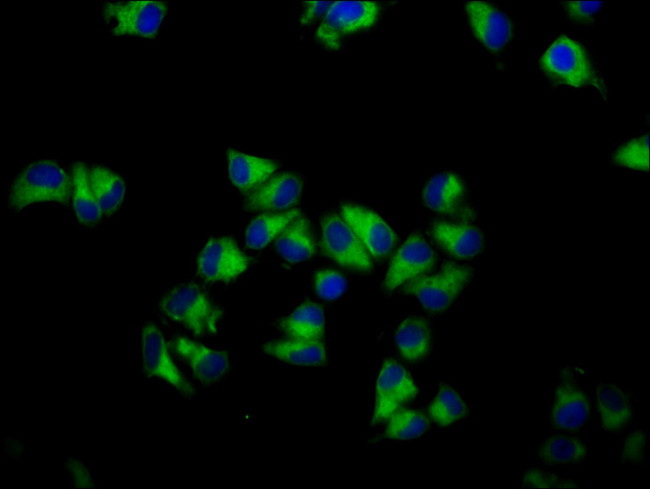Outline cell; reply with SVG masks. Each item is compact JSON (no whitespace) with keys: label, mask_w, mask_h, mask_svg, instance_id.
Wrapping results in <instances>:
<instances>
[{"label":"cell","mask_w":650,"mask_h":489,"mask_svg":"<svg viewBox=\"0 0 650 489\" xmlns=\"http://www.w3.org/2000/svg\"><path fill=\"white\" fill-rule=\"evenodd\" d=\"M539 62L543 73L556 84L592 87L601 94H606L605 82L589 52L582 43L569 36L556 38Z\"/></svg>","instance_id":"obj_3"},{"label":"cell","mask_w":650,"mask_h":489,"mask_svg":"<svg viewBox=\"0 0 650 489\" xmlns=\"http://www.w3.org/2000/svg\"><path fill=\"white\" fill-rule=\"evenodd\" d=\"M288 339L323 341L325 317L322 308L313 302H304L275 323Z\"/></svg>","instance_id":"obj_22"},{"label":"cell","mask_w":650,"mask_h":489,"mask_svg":"<svg viewBox=\"0 0 650 489\" xmlns=\"http://www.w3.org/2000/svg\"><path fill=\"white\" fill-rule=\"evenodd\" d=\"M436 253L419 233L411 234L399 247L383 281L385 291H392L408 281L430 273L436 263Z\"/></svg>","instance_id":"obj_13"},{"label":"cell","mask_w":650,"mask_h":489,"mask_svg":"<svg viewBox=\"0 0 650 489\" xmlns=\"http://www.w3.org/2000/svg\"><path fill=\"white\" fill-rule=\"evenodd\" d=\"M467 187L454 172L432 176L423 190V200L431 210L447 216L464 215Z\"/></svg>","instance_id":"obj_19"},{"label":"cell","mask_w":650,"mask_h":489,"mask_svg":"<svg viewBox=\"0 0 650 489\" xmlns=\"http://www.w3.org/2000/svg\"><path fill=\"white\" fill-rule=\"evenodd\" d=\"M249 257L227 236L209 238L197 258V272L206 282L229 283L248 270Z\"/></svg>","instance_id":"obj_9"},{"label":"cell","mask_w":650,"mask_h":489,"mask_svg":"<svg viewBox=\"0 0 650 489\" xmlns=\"http://www.w3.org/2000/svg\"><path fill=\"white\" fill-rule=\"evenodd\" d=\"M465 12L473 36L487 49L502 50L511 39V21L496 6L484 1H469L465 4Z\"/></svg>","instance_id":"obj_15"},{"label":"cell","mask_w":650,"mask_h":489,"mask_svg":"<svg viewBox=\"0 0 650 489\" xmlns=\"http://www.w3.org/2000/svg\"><path fill=\"white\" fill-rule=\"evenodd\" d=\"M433 241L447 254L457 259H471L484 248L481 230L469 223L436 221L430 227Z\"/></svg>","instance_id":"obj_17"},{"label":"cell","mask_w":650,"mask_h":489,"mask_svg":"<svg viewBox=\"0 0 650 489\" xmlns=\"http://www.w3.org/2000/svg\"><path fill=\"white\" fill-rule=\"evenodd\" d=\"M573 373L569 368L561 372L550 409L551 425L565 432L583 428L591 414L589 396Z\"/></svg>","instance_id":"obj_10"},{"label":"cell","mask_w":650,"mask_h":489,"mask_svg":"<svg viewBox=\"0 0 650 489\" xmlns=\"http://www.w3.org/2000/svg\"><path fill=\"white\" fill-rule=\"evenodd\" d=\"M595 402L601 426L605 431L619 432L633 420L636 399L620 385L599 383L596 387Z\"/></svg>","instance_id":"obj_18"},{"label":"cell","mask_w":650,"mask_h":489,"mask_svg":"<svg viewBox=\"0 0 650 489\" xmlns=\"http://www.w3.org/2000/svg\"><path fill=\"white\" fill-rule=\"evenodd\" d=\"M537 455L547 465H575L588 457L589 448L587 443L577 436L556 434L539 444Z\"/></svg>","instance_id":"obj_27"},{"label":"cell","mask_w":650,"mask_h":489,"mask_svg":"<svg viewBox=\"0 0 650 489\" xmlns=\"http://www.w3.org/2000/svg\"><path fill=\"white\" fill-rule=\"evenodd\" d=\"M395 344L400 354L410 362L425 359L432 350L433 333L430 323L420 316H410L398 325Z\"/></svg>","instance_id":"obj_25"},{"label":"cell","mask_w":650,"mask_h":489,"mask_svg":"<svg viewBox=\"0 0 650 489\" xmlns=\"http://www.w3.org/2000/svg\"><path fill=\"white\" fill-rule=\"evenodd\" d=\"M331 4L329 1H305L299 19L300 25L307 26L318 18L323 19Z\"/></svg>","instance_id":"obj_37"},{"label":"cell","mask_w":650,"mask_h":489,"mask_svg":"<svg viewBox=\"0 0 650 489\" xmlns=\"http://www.w3.org/2000/svg\"><path fill=\"white\" fill-rule=\"evenodd\" d=\"M522 485L528 488H573L577 483L555 472L530 467L522 474Z\"/></svg>","instance_id":"obj_33"},{"label":"cell","mask_w":650,"mask_h":489,"mask_svg":"<svg viewBox=\"0 0 650 489\" xmlns=\"http://www.w3.org/2000/svg\"><path fill=\"white\" fill-rule=\"evenodd\" d=\"M649 444V436L644 430L627 433L621 445V461L633 465H642Z\"/></svg>","instance_id":"obj_34"},{"label":"cell","mask_w":650,"mask_h":489,"mask_svg":"<svg viewBox=\"0 0 650 489\" xmlns=\"http://www.w3.org/2000/svg\"><path fill=\"white\" fill-rule=\"evenodd\" d=\"M227 172L232 184L241 191H251L274 175L278 162L227 149Z\"/></svg>","instance_id":"obj_20"},{"label":"cell","mask_w":650,"mask_h":489,"mask_svg":"<svg viewBox=\"0 0 650 489\" xmlns=\"http://www.w3.org/2000/svg\"><path fill=\"white\" fill-rule=\"evenodd\" d=\"M316 294L324 300L332 301L341 297L347 289V280L332 268L316 270L312 277Z\"/></svg>","instance_id":"obj_32"},{"label":"cell","mask_w":650,"mask_h":489,"mask_svg":"<svg viewBox=\"0 0 650 489\" xmlns=\"http://www.w3.org/2000/svg\"><path fill=\"white\" fill-rule=\"evenodd\" d=\"M303 180L297 174L273 175L260 186L249 191L245 208L252 211H278L295 205L301 195Z\"/></svg>","instance_id":"obj_16"},{"label":"cell","mask_w":650,"mask_h":489,"mask_svg":"<svg viewBox=\"0 0 650 489\" xmlns=\"http://www.w3.org/2000/svg\"><path fill=\"white\" fill-rule=\"evenodd\" d=\"M88 175L92 192L103 216L116 213L126 195L124 177L110 166L95 162L89 164Z\"/></svg>","instance_id":"obj_21"},{"label":"cell","mask_w":650,"mask_h":489,"mask_svg":"<svg viewBox=\"0 0 650 489\" xmlns=\"http://www.w3.org/2000/svg\"><path fill=\"white\" fill-rule=\"evenodd\" d=\"M323 253L344 268L368 272L373 268L372 256L344 219L325 214L321 220Z\"/></svg>","instance_id":"obj_8"},{"label":"cell","mask_w":650,"mask_h":489,"mask_svg":"<svg viewBox=\"0 0 650 489\" xmlns=\"http://www.w3.org/2000/svg\"><path fill=\"white\" fill-rule=\"evenodd\" d=\"M262 351L282 362L297 366H322L327 361V349L323 341L295 339L266 342Z\"/></svg>","instance_id":"obj_24"},{"label":"cell","mask_w":650,"mask_h":489,"mask_svg":"<svg viewBox=\"0 0 650 489\" xmlns=\"http://www.w3.org/2000/svg\"><path fill=\"white\" fill-rule=\"evenodd\" d=\"M88 166L89 164L84 162H75L71 166L70 206L78 223L92 227L97 225L104 216L89 183Z\"/></svg>","instance_id":"obj_26"},{"label":"cell","mask_w":650,"mask_h":489,"mask_svg":"<svg viewBox=\"0 0 650 489\" xmlns=\"http://www.w3.org/2000/svg\"><path fill=\"white\" fill-rule=\"evenodd\" d=\"M140 360L147 377L168 384L185 397L195 394L193 385L176 366L164 335L154 323H146L141 330Z\"/></svg>","instance_id":"obj_7"},{"label":"cell","mask_w":650,"mask_h":489,"mask_svg":"<svg viewBox=\"0 0 650 489\" xmlns=\"http://www.w3.org/2000/svg\"><path fill=\"white\" fill-rule=\"evenodd\" d=\"M562 6L568 18L576 24H589L603 6L602 1H565Z\"/></svg>","instance_id":"obj_35"},{"label":"cell","mask_w":650,"mask_h":489,"mask_svg":"<svg viewBox=\"0 0 650 489\" xmlns=\"http://www.w3.org/2000/svg\"><path fill=\"white\" fill-rule=\"evenodd\" d=\"M462 396L451 386L441 384L428 407L432 421L440 427L450 426L467 415Z\"/></svg>","instance_id":"obj_29"},{"label":"cell","mask_w":650,"mask_h":489,"mask_svg":"<svg viewBox=\"0 0 650 489\" xmlns=\"http://www.w3.org/2000/svg\"><path fill=\"white\" fill-rule=\"evenodd\" d=\"M65 468L73 485L78 488L93 487L94 478L83 462L75 458H69Z\"/></svg>","instance_id":"obj_36"},{"label":"cell","mask_w":650,"mask_h":489,"mask_svg":"<svg viewBox=\"0 0 650 489\" xmlns=\"http://www.w3.org/2000/svg\"><path fill=\"white\" fill-rule=\"evenodd\" d=\"M158 311L166 320L196 337L218 334L224 317L223 307L194 282L168 290L158 302Z\"/></svg>","instance_id":"obj_2"},{"label":"cell","mask_w":650,"mask_h":489,"mask_svg":"<svg viewBox=\"0 0 650 489\" xmlns=\"http://www.w3.org/2000/svg\"><path fill=\"white\" fill-rule=\"evenodd\" d=\"M300 214V209L295 208L281 213L257 215L247 226L245 232L246 245L255 250L267 246Z\"/></svg>","instance_id":"obj_28"},{"label":"cell","mask_w":650,"mask_h":489,"mask_svg":"<svg viewBox=\"0 0 650 489\" xmlns=\"http://www.w3.org/2000/svg\"><path fill=\"white\" fill-rule=\"evenodd\" d=\"M100 14L112 37L153 38L166 19L168 5L158 0L105 1Z\"/></svg>","instance_id":"obj_4"},{"label":"cell","mask_w":650,"mask_h":489,"mask_svg":"<svg viewBox=\"0 0 650 489\" xmlns=\"http://www.w3.org/2000/svg\"><path fill=\"white\" fill-rule=\"evenodd\" d=\"M615 166L648 172L650 165L648 134H642L618 147L611 157Z\"/></svg>","instance_id":"obj_31"},{"label":"cell","mask_w":650,"mask_h":489,"mask_svg":"<svg viewBox=\"0 0 650 489\" xmlns=\"http://www.w3.org/2000/svg\"><path fill=\"white\" fill-rule=\"evenodd\" d=\"M384 435L392 440H409L424 434L429 420L417 409L399 408L387 420Z\"/></svg>","instance_id":"obj_30"},{"label":"cell","mask_w":650,"mask_h":489,"mask_svg":"<svg viewBox=\"0 0 650 489\" xmlns=\"http://www.w3.org/2000/svg\"><path fill=\"white\" fill-rule=\"evenodd\" d=\"M71 168L52 158H40L25 164L10 181L7 203L18 212L39 204L70 206Z\"/></svg>","instance_id":"obj_1"},{"label":"cell","mask_w":650,"mask_h":489,"mask_svg":"<svg viewBox=\"0 0 650 489\" xmlns=\"http://www.w3.org/2000/svg\"><path fill=\"white\" fill-rule=\"evenodd\" d=\"M469 265L445 262L435 273H427L405 283L403 291L415 297L431 312L447 309L473 279Z\"/></svg>","instance_id":"obj_5"},{"label":"cell","mask_w":650,"mask_h":489,"mask_svg":"<svg viewBox=\"0 0 650 489\" xmlns=\"http://www.w3.org/2000/svg\"><path fill=\"white\" fill-rule=\"evenodd\" d=\"M381 6L374 1H335L318 26L315 37L329 49H338L349 35L371 28Z\"/></svg>","instance_id":"obj_6"},{"label":"cell","mask_w":650,"mask_h":489,"mask_svg":"<svg viewBox=\"0 0 650 489\" xmlns=\"http://www.w3.org/2000/svg\"><path fill=\"white\" fill-rule=\"evenodd\" d=\"M170 349L203 385L221 382L230 371L231 359L227 351L208 347L185 336L172 339Z\"/></svg>","instance_id":"obj_12"},{"label":"cell","mask_w":650,"mask_h":489,"mask_svg":"<svg viewBox=\"0 0 650 489\" xmlns=\"http://www.w3.org/2000/svg\"><path fill=\"white\" fill-rule=\"evenodd\" d=\"M341 217L350 226L371 256L383 257L397 243L392 228L374 211L356 204L341 206Z\"/></svg>","instance_id":"obj_14"},{"label":"cell","mask_w":650,"mask_h":489,"mask_svg":"<svg viewBox=\"0 0 650 489\" xmlns=\"http://www.w3.org/2000/svg\"><path fill=\"white\" fill-rule=\"evenodd\" d=\"M275 247L278 255L290 263L313 257L317 243L308 218L301 214L297 216L277 237Z\"/></svg>","instance_id":"obj_23"},{"label":"cell","mask_w":650,"mask_h":489,"mask_svg":"<svg viewBox=\"0 0 650 489\" xmlns=\"http://www.w3.org/2000/svg\"><path fill=\"white\" fill-rule=\"evenodd\" d=\"M417 393L418 388L407 370L393 359L385 360L375 383L372 423L386 421Z\"/></svg>","instance_id":"obj_11"}]
</instances>
